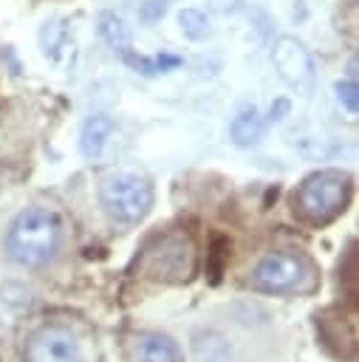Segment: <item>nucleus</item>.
<instances>
[{"mask_svg":"<svg viewBox=\"0 0 359 362\" xmlns=\"http://www.w3.org/2000/svg\"><path fill=\"white\" fill-rule=\"evenodd\" d=\"M130 362H184L178 345L164 334H139L130 342Z\"/></svg>","mask_w":359,"mask_h":362,"instance_id":"nucleus-9","label":"nucleus"},{"mask_svg":"<svg viewBox=\"0 0 359 362\" xmlns=\"http://www.w3.org/2000/svg\"><path fill=\"white\" fill-rule=\"evenodd\" d=\"M274 65L283 74V79L291 82V85H297V88L311 79V59H308L305 48L297 40H291V37H283L277 42V48H274Z\"/></svg>","mask_w":359,"mask_h":362,"instance_id":"nucleus-8","label":"nucleus"},{"mask_svg":"<svg viewBox=\"0 0 359 362\" xmlns=\"http://www.w3.org/2000/svg\"><path fill=\"white\" fill-rule=\"evenodd\" d=\"M25 362H82V342L68 325H42L25 345Z\"/></svg>","mask_w":359,"mask_h":362,"instance_id":"nucleus-6","label":"nucleus"},{"mask_svg":"<svg viewBox=\"0 0 359 362\" xmlns=\"http://www.w3.org/2000/svg\"><path fill=\"white\" fill-rule=\"evenodd\" d=\"M192 356H195V362H232L229 342L212 331L192 337Z\"/></svg>","mask_w":359,"mask_h":362,"instance_id":"nucleus-10","label":"nucleus"},{"mask_svg":"<svg viewBox=\"0 0 359 362\" xmlns=\"http://www.w3.org/2000/svg\"><path fill=\"white\" fill-rule=\"evenodd\" d=\"M336 99L345 105L348 113H356V85H353V79L336 82Z\"/></svg>","mask_w":359,"mask_h":362,"instance_id":"nucleus-13","label":"nucleus"},{"mask_svg":"<svg viewBox=\"0 0 359 362\" xmlns=\"http://www.w3.org/2000/svg\"><path fill=\"white\" fill-rule=\"evenodd\" d=\"M59 235H62V223L54 209L25 206L8 229L6 249H8L11 260H17L20 266L37 269L54 257V252L59 246Z\"/></svg>","mask_w":359,"mask_h":362,"instance_id":"nucleus-1","label":"nucleus"},{"mask_svg":"<svg viewBox=\"0 0 359 362\" xmlns=\"http://www.w3.org/2000/svg\"><path fill=\"white\" fill-rule=\"evenodd\" d=\"M107 130H110V122L102 119V116H93L85 124V130H82V150H85V156H99Z\"/></svg>","mask_w":359,"mask_h":362,"instance_id":"nucleus-12","label":"nucleus"},{"mask_svg":"<svg viewBox=\"0 0 359 362\" xmlns=\"http://www.w3.org/2000/svg\"><path fill=\"white\" fill-rule=\"evenodd\" d=\"M136 266L144 277L184 283L195 274V243L184 229H161L144 240Z\"/></svg>","mask_w":359,"mask_h":362,"instance_id":"nucleus-2","label":"nucleus"},{"mask_svg":"<svg viewBox=\"0 0 359 362\" xmlns=\"http://www.w3.org/2000/svg\"><path fill=\"white\" fill-rule=\"evenodd\" d=\"M351 201V175L342 170H319L294 192V215L308 226H325L345 212Z\"/></svg>","mask_w":359,"mask_h":362,"instance_id":"nucleus-3","label":"nucleus"},{"mask_svg":"<svg viewBox=\"0 0 359 362\" xmlns=\"http://www.w3.org/2000/svg\"><path fill=\"white\" fill-rule=\"evenodd\" d=\"M102 31H105L107 42L113 45V51H116L124 62H130L133 68H139L141 74H158V71H167V68L178 65L175 57H153V59H147V57H136V54L130 51V37H127L122 20L113 17V14H105V17H102Z\"/></svg>","mask_w":359,"mask_h":362,"instance_id":"nucleus-7","label":"nucleus"},{"mask_svg":"<svg viewBox=\"0 0 359 362\" xmlns=\"http://www.w3.org/2000/svg\"><path fill=\"white\" fill-rule=\"evenodd\" d=\"M252 286L257 291L286 294V291H314L317 288V269L308 257L294 252H271L260 257L252 269Z\"/></svg>","mask_w":359,"mask_h":362,"instance_id":"nucleus-4","label":"nucleus"},{"mask_svg":"<svg viewBox=\"0 0 359 362\" xmlns=\"http://www.w3.org/2000/svg\"><path fill=\"white\" fill-rule=\"evenodd\" d=\"M105 212L119 223H139L153 206V187L133 173H113L99 184Z\"/></svg>","mask_w":359,"mask_h":362,"instance_id":"nucleus-5","label":"nucleus"},{"mask_svg":"<svg viewBox=\"0 0 359 362\" xmlns=\"http://www.w3.org/2000/svg\"><path fill=\"white\" fill-rule=\"evenodd\" d=\"M260 116H257V110L254 107H246L243 113H237L235 116V122H232V136H235V141L237 144H249V141H254L257 136H260Z\"/></svg>","mask_w":359,"mask_h":362,"instance_id":"nucleus-11","label":"nucleus"}]
</instances>
